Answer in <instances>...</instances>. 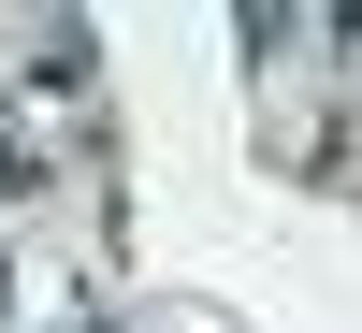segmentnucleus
I'll use <instances>...</instances> for the list:
<instances>
[{
	"label": "nucleus",
	"instance_id": "f257e3e1",
	"mask_svg": "<svg viewBox=\"0 0 362 333\" xmlns=\"http://www.w3.org/2000/svg\"><path fill=\"white\" fill-rule=\"evenodd\" d=\"M15 189H44V145H15V131H0V203H15Z\"/></svg>",
	"mask_w": 362,
	"mask_h": 333
},
{
	"label": "nucleus",
	"instance_id": "f03ea898",
	"mask_svg": "<svg viewBox=\"0 0 362 333\" xmlns=\"http://www.w3.org/2000/svg\"><path fill=\"white\" fill-rule=\"evenodd\" d=\"M0 290H15V261H0Z\"/></svg>",
	"mask_w": 362,
	"mask_h": 333
}]
</instances>
